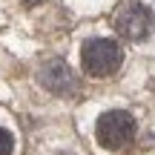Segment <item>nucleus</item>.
<instances>
[{"label":"nucleus","mask_w":155,"mask_h":155,"mask_svg":"<svg viewBox=\"0 0 155 155\" xmlns=\"http://www.w3.org/2000/svg\"><path fill=\"white\" fill-rule=\"evenodd\" d=\"M23 3H26V6H35V3H40V0H23Z\"/></svg>","instance_id":"6"},{"label":"nucleus","mask_w":155,"mask_h":155,"mask_svg":"<svg viewBox=\"0 0 155 155\" xmlns=\"http://www.w3.org/2000/svg\"><path fill=\"white\" fill-rule=\"evenodd\" d=\"M12 150H15V138H12V132L0 129V155H12Z\"/></svg>","instance_id":"5"},{"label":"nucleus","mask_w":155,"mask_h":155,"mask_svg":"<svg viewBox=\"0 0 155 155\" xmlns=\"http://www.w3.org/2000/svg\"><path fill=\"white\" fill-rule=\"evenodd\" d=\"M115 32L127 40H144L152 32V12L144 3H129L118 12L115 17Z\"/></svg>","instance_id":"3"},{"label":"nucleus","mask_w":155,"mask_h":155,"mask_svg":"<svg viewBox=\"0 0 155 155\" xmlns=\"http://www.w3.org/2000/svg\"><path fill=\"white\" fill-rule=\"evenodd\" d=\"M124 61V52L115 40H106V38H95V40H86L81 49V63L92 78H106L112 72H118Z\"/></svg>","instance_id":"1"},{"label":"nucleus","mask_w":155,"mask_h":155,"mask_svg":"<svg viewBox=\"0 0 155 155\" xmlns=\"http://www.w3.org/2000/svg\"><path fill=\"white\" fill-rule=\"evenodd\" d=\"M135 135V121L129 112L124 109H112L104 112L98 118V127H95V138L104 150H121L124 144H129Z\"/></svg>","instance_id":"2"},{"label":"nucleus","mask_w":155,"mask_h":155,"mask_svg":"<svg viewBox=\"0 0 155 155\" xmlns=\"http://www.w3.org/2000/svg\"><path fill=\"white\" fill-rule=\"evenodd\" d=\"M40 83H43L49 92H55V95H66V92H72L78 86V78L63 61H49L40 69Z\"/></svg>","instance_id":"4"}]
</instances>
